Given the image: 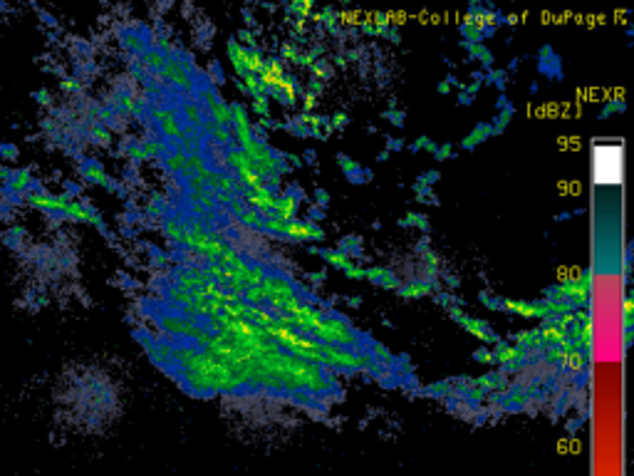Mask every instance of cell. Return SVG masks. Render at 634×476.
<instances>
[{
  "instance_id": "cell-1",
  "label": "cell",
  "mask_w": 634,
  "mask_h": 476,
  "mask_svg": "<svg viewBox=\"0 0 634 476\" xmlns=\"http://www.w3.org/2000/svg\"><path fill=\"white\" fill-rule=\"evenodd\" d=\"M112 409L107 382L90 370L63 374L55 387V412L72 429H99Z\"/></svg>"
},
{
  "instance_id": "cell-2",
  "label": "cell",
  "mask_w": 634,
  "mask_h": 476,
  "mask_svg": "<svg viewBox=\"0 0 634 476\" xmlns=\"http://www.w3.org/2000/svg\"><path fill=\"white\" fill-rule=\"evenodd\" d=\"M65 251L57 244L50 241H40V244L28 246L23 255H20V266L28 280H33L35 285H50L55 283L57 278L63 276L65 271Z\"/></svg>"
}]
</instances>
